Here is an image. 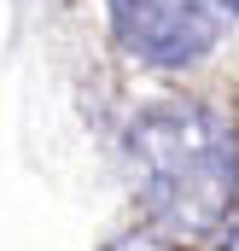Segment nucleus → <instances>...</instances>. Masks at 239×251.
Returning a JSON list of instances; mask_svg holds the SVG:
<instances>
[{
    "label": "nucleus",
    "instance_id": "obj_2",
    "mask_svg": "<svg viewBox=\"0 0 239 251\" xmlns=\"http://www.w3.org/2000/svg\"><path fill=\"white\" fill-rule=\"evenodd\" d=\"M105 12L122 53H134L152 70H187L222 35L216 0H105Z\"/></svg>",
    "mask_w": 239,
    "mask_h": 251
},
{
    "label": "nucleus",
    "instance_id": "obj_4",
    "mask_svg": "<svg viewBox=\"0 0 239 251\" xmlns=\"http://www.w3.org/2000/svg\"><path fill=\"white\" fill-rule=\"evenodd\" d=\"M222 251H239V228H234V234H228V240H222Z\"/></svg>",
    "mask_w": 239,
    "mask_h": 251
},
{
    "label": "nucleus",
    "instance_id": "obj_3",
    "mask_svg": "<svg viewBox=\"0 0 239 251\" xmlns=\"http://www.w3.org/2000/svg\"><path fill=\"white\" fill-rule=\"evenodd\" d=\"M105 251H175V246H164L152 234H128V240H117V246H105Z\"/></svg>",
    "mask_w": 239,
    "mask_h": 251
},
{
    "label": "nucleus",
    "instance_id": "obj_1",
    "mask_svg": "<svg viewBox=\"0 0 239 251\" xmlns=\"http://www.w3.org/2000/svg\"><path fill=\"white\" fill-rule=\"evenodd\" d=\"M146 210L175 234H210L239 199V128L210 105H152L128 123Z\"/></svg>",
    "mask_w": 239,
    "mask_h": 251
},
{
    "label": "nucleus",
    "instance_id": "obj_5",
    "mask_svg": "<svg viewBox=\"0 0 239 251\" xmlns=\"http://www.w3.org/2000/svg\"><path fill=\"white\" fill-rule=\"evenodd\" d=\"M216 6H222V12H234V18H239V0H216Z\"/></svg>",
    "mask_w": 239,
    "mask_h": 251
}]
</instances>
